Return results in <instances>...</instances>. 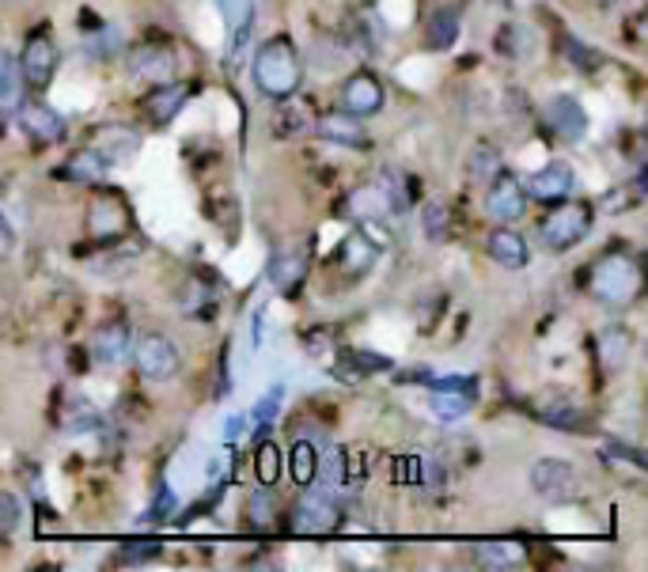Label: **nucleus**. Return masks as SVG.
<instances>
[{"mask_svg": "<svg viewBox=\"0 0 648 572\" xmlns=\"http://www.w3.org/2000/svg\"><path fill=\"white\" fill-rule=\"evenodd\" d=\"M251 76L254 88L266 99H292L304 84V61H300V50L289 42V38H269L251 61Z\"/></svg>", "mask_w": 648, "mask_h": 572, "instance_id": "1", "label": "nucleus"}, {"mask_svg": "<svg viewBox=\"0 0 648 572\" xmlns=\"http://www.w3.org/2000/svg\"><path fill=\"white\" fill-rule=\"evenodd\" d=\"M645 269L630 254H603L596 266L588 269V292L607 307H630L641 300Z\"/></svg>", "mask_w": 648, "mask_h": 572, "instance_id": "2", "label": "nucleus"}, {"mask_svg": "<svg viewBox=\"0 0 648 572\" xmlns=\"http://www.w3.org/2000/svg\"><path fill=\"white\" fill-rule=\"evenodd\" d=\"M592 216H596V208H592L588 201H558V205L543 216V224H538V239H543L546 251L566 254L573 251L576 243L588 239Z\"/></svg>", "mask_w": 648, "mask_h": 572, "instance_id": "3", "label": "nucleus"}, {"mask_svg": "<svg viewBox=\"0 0 648 572\" xmlns=\"http://www.w3.org/2000/svg\"><path fill=\"white\" fill-rule=\"evenodd\" d=\"M342 508L334 505V497H330L327 485H304V497L292 505V516H289V527L296 538H327L334 535L338 527H342Z\"/></svg>", "mask_w": 648, "mask_h": 572, "instance_id": "4", "label": "nucleus"}, {"mask_svg": "<svg viewBox=\"0 0 648 572\" xmlns=\"http://www.w3.org/2000/svg\"><path fill=\"white\" fill-rule=\"evenodd\" d=\"M84 228H88L91 239L114 246L118 239L134 236V213H129V205L118 198V193H99V198H91L88 216H84Z\"/></svg>", "mask_w": 648, "mask_h": 572, "instance_id": "5", "label": "nucleus"}, {"mask_svg": "<svg viewBox=\"0 0 648 572\" xmlns=\"http://www.w3.org/2000/svg\"><path fill=\"white\" fill-rule=\"evenodd\" d=\"M129 349H134L141 376H149V380H171V376H179L182 353L167 334H141L137 345H129Z\"/></svg>", "mask_w": 648, "mask_h": 572, "instance_id": "6", "label": "nucleus"}, {"mask_svg": "<svg viewBox=\"0 0 648 572\" xmlns=\"http://www.w3.org/2000/svg\"><path fill=\"white\" fill-rule=\"evenodd\" d=\"M485 213L497 224H512L528 213V193H523V182L516 179L512 171L500 167L490 179V190H485Z\"/></svg>", "mask_w": 648, "mask_h": 572, "instance_id": "7", "label": "nucleus"}, {"mask_svg": "<svg viewBox=\"0 0 648 572\" xmlns=\"http://www.w3.org/2000/svg\"><path fill=\"white\" fill-rule=\"evenodd\" d=\"M531 485L550 505H566V500L576 497V467L566 459H538L531 467Z\"/></svg>", "mask_w": 648, "mask_h": 572, "instance_id": "8", "label": "nucleus"}, {"mask_svg": "<svg viewBox=\"0 0 648 572\" xmlns=\"http://www.w3.org/2000/svg\"><path fill=\"white\" fill-rule=\"evenodd\" d=\"M387 103V91H383V80L368 68L353 73L350 80L342 84V111L353 114V118H372V114L383 111Z\"/></svg>", "mask_w": 648, "mask_h": 572, "instance_id": "9", "label": "nucleus"}, {"mask_svg": "<svg viewBox=\"0 0 648 572\" xmlns=\"http://www.w3.org/2000/svg\"><path fill=\"white\" fill-rule=\"evenodd\" d=\"M58 46H53L50 35H30L27 46H23V58H20V80L30 84V88H50L53 73H58Z\"/></svg>", "mask_w": 648, "mask_h": 572, "instance_id": "10", "label": "nucleus"}, {"mask_svg": "<svg viewBox=\"0 0 648 572\" xmlns=\"http://www.w3.org/2000/svg\"><path fill=\"white\" fill-rule=\"evenodd\" d=\"M129 73L137 76V80L152 84V88H160V84H171L175 76H179V53L171 50V46H137L134 53H129Z\"/></svg>", "mask_w": 648, "mask_h": 572, "instance_id": "11", "label": "nucleus"}, {"mask_svg": "<svg viewBox=\"0 0 648 572\" xmlns=\"http://www.w3.org/2000/svg\"><path fill=\"white\" fill-rule=\"evenodd\" d=\"M573 187H576L573 167L558 160V164L538 167V171L528 179L523 193H528V198H535V201H543V205H558V201H566L569 193H573Z\"/></svg>", "mask_w": 648, "mask_h": 572, "instance_id": "12", "label": "nucleus"}, {"mask_svg": "<svg viewBox=\"0 0 648 572\" xmlns=\"http://www.w3.org/2000/svg\"><path fill=\"white\" fill-rule=\"evenodd\" d=\"M20 129L38 144L65 141V118L50 103H23L20 106Z\"/></svg>", "mask_w": 648, "mask_h": 572, "instance_id": "13", "label": "nucleus"}, {"mask_svg": "<svg viewBox=\"0 0 648 572\" xmlns=\"http://www.w3.org/2000/svg\"><path fill=\"white\" fill-rule=\"evenodd\" d=\"M546 126L561 137V141H581L588 134V114L573 96H554L546 103Z\"/></svg>", "mask_w": 648, "mask_h": 572, "instance_id": "14", "label": "nucleus"}, {"mask_svg": "<svg viewBox=\"0 0 648 572\" xmlns=\"http://www.w3.org/2000/svg\"><path fill=\"white\" fill-rule=\"evenodd\" d=\"M91 149H96L106 164H129V160L137 156V149H141V134H137L134 126H118V122H114V126L99 129Z\"/></svg>", "mask_w": 648, "mask_h": 572, "instance_id": "15", "label": "nucleus"}, {"mask_svg": "<svg viewBox=\"0 0 648 572\" xmlns=\"http://www.w3.org/2000/svg\"><path fill=\"white\" fill-rule=\"evenodd\" d=\"M129 345H134V334H129L126 322H103V327L91 334V360L99 365H122L129 357Z\"/></svg>", "mask_w": 648, "mask_h": 572, "instance_id": "16", "label": "nucleus"}, {"mask_svg": "<svg viewBox=\"0 0 648 572\" xmlns=\"http://www.w3.org/2000/svg\"><path fill=\"white\" fill-rule=\"evenodd\" d=\"M490 258L497 262V266H505V269H523L531 262V246H528V239L520 236V231H512V228H497V231H490Z\"/></svg>", "mask_w": 648, "mask_h": 572, "instance_id": "17", "label": "nucleus"}, {"mask_svg": "<svg viewBox=\"0 0 648 572\" xmlns=\"http://www.w3.org/2000/svg\"><path fill=\"white\" fill-rule=\"evenodd\" d=\"M319 137L330 144H345V149H365L368 144V134H365V126H360V118H353V114H345V111L322 114Z\"/></svg>", "mask_w": 648, "mask_h": 572, "instance_id": "18", "label": "nucleus"}, {"mask_svg": "<svg viewBox=\"0 0 648 572\" xmlns=\"http://www.w3.org/2000/svg\"><path fill=\"white\" fill-rule=\"evenodd\" d=\"M190 96H194V84H179V80L160 84V88L152 91L149 99H144V111H149L152 122H171L175 114L187 106Z\"/></svg>", "mask_w": 648, "mask_h": 572, "instance_id": "19", "label": "nucleus"}, {"mask_svg": "<svg viewBox=\"0 0 648 572\" xmlns=\"http://www.w3.org/2000/svg\"><path fill=\"white\" fill-rule=\"evenodd\" d=\"M304 277H307V254L300 251L274 254V262H269V281H274V289L281 292V296H296Z\"/></svg>", "mask_w": 648, "mask_h": 572, "instance_id": "20", "label": "nucleus"}, {"mask_svg": "<svg viewBox=\"0 0 648 572\" xmlns=\"http://www.w3.org/2000/svg\"><path fill=\"white\" fill-rule=\"evenodd\" d=\"M345 213L353 216V220H383V216L391 213V201L387 193H383L380 182H368V187H357L350 190V198H345Z\"/></svg>", "mask_w": 648, "mask_h": 572, "instance_id": "21", "label": "nucleus"}, {"mask_svg": "<svg viewBox=\"0 0 648 572\" xmlns=\"http://www.w3.org/2000/svg\"><path fill=\"white\" fill-rule=\"evenodd\" d=\"M459 15L462 12L455 4H444V8H436V12L429 15V23H425V46H429V50H436V53L452 50L455 38H459V30H462Z\"/></svg>", "mask_w": 648, "mask_h": 572, "instance_id": "22", "label": "nucleus"}, {"mask_svg": "<svg viewBox=\"0 0 648 572\" xmlns=\"http://www.w3.org/2000/svg\"><path fill=\"white\" fill-rule=\"evenodd\" d=\"M493 46H497V53H505V58L512 61H528L531 53H535L538 46V30L528 27V23H505V27L497 30V38H493Z\"/></svg>", "mask_w": 648, "mask_h": 572, "instance_id": "23", "label": "nucleus"}, {"mask_svg": "<svg viewBox=\"0 0 648 572\" xmlns=\"http://www.w3.org/2000/svg\"><path fill=\"white\" fill-rule=\"evenodd\" d=\"M376 258H380V246H376L372 239L365 236V231H353V236H345L342 251H338V262H342V269L350 277L368 274Z\"/></svg>", "mask_w": 648, "mask_h": 572, "instance_id": "24", "label": "nucleus"}, {"mask_svg": "<svg viewBox=\"0 0 648 572\" xmlns=\"http://www.w3.org/2000/svg\"><path fill=\"white\" fill-rule=\"evenodd\" d=\"M106 171H111V164H106L96 149H76L73 156L65 160V167H61V175H65V179L84 182V187H96V182H103Z\"/></svg>", "mask_w": 648, "mask_h": 572, "instance_id": "25", "label": "nucleus"}, {"mask_svg": "<svg viewBox=\"0 0 648 572\" xmlns=\"http://www.w3.org/2000/svg\"><path fill=\"white\" fill-rule=\"evenodd\" d=\"M387 368H391L387 357H372L368 349H345L342 365L334 368V376H338V380H345V383H357V380H365V376H372V372H387Z\"/></svg>", "mask_w": 648, "mask_h": 572, "instance_id": "26", "label": "nucleus"}, {"mask_svg": "<svg viewBox=\"0 0 648 572\" xmlns=\"http://www.w3.org/2000/svg\"><path fill=\"white\" fill-rule=\"evenodd\" d=\"M289 470H292V482H296L300 490L312 485V482H319V447H315L312 440L300 436L289 452Z\"/></svg>", "mask_w": 648, "mask_h": 572, "instance_id": "27", "label": "nucleus"}, {"mask_svg": "<svg viewBox=\"0 0 648 572\" xmlns=\"http://www.w3.org/2000/svg\"><path fill=\"white\" fill-rule=\"evenodd\" d=\"M630 349H634V342H630V334L622 327H611V330H603V334H599V360H603L607 372H619V368H626Z\"/></svg>", "mask_w": 648, "mask_h": 572, "instance_id": "28", "label": "nucleus"}, {"mask_svg": "<svg viewBox=\"0 0 648 572\" xmlns=\"http://www.w3.org/2000/svg\"><path fill=\"white\" fill-rule=\"evenodd\" d=\"M474 561L482 569H516L523 561V546L520 543H478Z\"/></svg>", "mask_w": 648, "mask_h": 572, "instance_id": "29", "label": "nucleus"}, {"mask_svg": "<svg viewBox=\"0 0 648 572\" xmlns=\"http://www.w3.org/2000/svg\"><path fill=\"white\" fill-rule=\"evenodd\" d=\"M254 478H258L262 490H274L277 478H281V447L266 436H262L258 447H254Z\"/></svg>", "mask_w": 648, "mask_h": 572, "instance_id": "30", "label": "nucleus"}, {"mask_svg": "<svg viewBox=\"0 0 648 572\" xmlns=\"http://www.w3.org/2000/svg\"><path fill=\"white\" fill-rule=\"evenodd\" d=\"M61 424H65L68 432H96V429H103V414H99V409L91 406L88 398L73 394V402H68V409H65V417H61Z\"/></svg>", "mask_w": 648, "mask_h": 572, "instance_id": "31", "label": "nucleus"}, {"mask_svg": "<svg viewBox=\"0 0 648 572\" xmlns=\"http://www.w3.org/2000/svg\"><path fill=\"white\" fill-rule=\"evenodd\" d=\"M467 171H470V179H474V182H490L493 175L500 171V152L493 149L490 141H478L474 152L467 156Z\"/></svg>", "mask_w": 648, "mask_h": 572, "instance_id": "32", "label": "nucleus"}, {"mask_svg": "<svg viewBox=\"0 0 648 572\" xmlns=\"http://www.w3.org/2000/svg\"><path fill=\"white\" fill-rule=\"evenodd\" d=\"M380 187H383V193H387V201H391V213H406V208L414 205V182L406 179L403 171H395V167H387V171H383Z\"/></svg>", "mask_w": 648, "mask_h": 572, "instance_id": "33", "label": "nucleus"}, {"mask_svg": "<svg viewBox=\"0 0 648 572\" xmlns=\"http://www.w3.org/2000/svg\"><path fill=\"white\" fill-rule=\"evenodd\" d=\"M137 254H141V243L118 239V243H114V251L106 254V258H99L103 266H91V269H96V274H106V277H118V274H126V269L137 266Z\"/></svg>", "mask_w": 648, "mask_h": 572, "instance_id": "34", "label": "nucleus"}, {"mask_svg": "<svg viewBox=\"0 0 648 572\" xmlns=\"http://www.w3.org/2000/svg\"><path fill=\"white\" fill-rule=\"evenodd\" d=\"M421 228H425V239H447V231H452V208H447V201H429L425 208H421Z\"/></svg>", "mask_w": 648, "mask_h": 572, "instance_id": "35", "label": "nucleus"}, {"mask_svg": "<svg viewBox=\"0 0 648 572\" xmlns=\"http://www.w3.org/2000/svg\"><path fill=\"white\" fill-rule=\"evenodd\" d=\"M345 470H350V455L342 452V447H327V452H319V482L327 485H345Z\"/></svg>", "mask_w": 648, "mask_h": 572, "instance_id": "36", "label": "nucleus"}, {"mask_svg": "<svg viewBox=\"0 0 648 572\" xmlns=\"http://www.w3.org/2000/svg\"><path fill=\"white\" fill-rule=\"evenodd\" d=\"M543 417L546 424H554V429H584V414L573 406V402H566V398H558V402H550V406H543Z\"/></svg>", "mask_w": 648, "mask_h": 572, "instance_id": "37", "label": "nucleus"}, {"mask_svg": "<svg viewBox=\"0 0 648 572\" xmlns=\"http://www.w3.org/2000/svg\"><path fill=\"white\" fill-rule=\"evenodd\" d=\"M467 409H470V394L432 391V417H436V421H459Z\"/></svg>", "mask_w": 648, "mask_h": 572, "instance_id": "38", "label": "nucleus"}, {"mask_svg": "<svg viewBox=\"0 0 648 572\" xmlns=\"http://www.w3.org/2000/svg\"><path fill=\"white\" fill-rule=\"evenodd\" d=\"M156 558H164V543H126L114 554V565H149Z\"/></svg>", "mask_w": 648, "mask_h": 572, "instance_id": "39", "label": "nucleus"}, {"mask_svg": "<svg viewBox=\"0 0 648 572\" xmlns=\"http://www.w3.org/2000/svg\"><path fill=\"white\" fill-rule=\"evenodd\" d=\"M20 523H23L20 497H15V493H8V490H0V538L15 535V531H20Z\"/></svg>", "mask_w": 648, "mask_h": 572, "instance_id": "40", "label": "nucleus"}, {"mask_svg": "<svg viewBox=\"0 0 648 572\" xmlns=\"http://www.w3.org/2000/svg\"><path fill=\"white\" fill-rule=\"evenodd\" d=\"M561 46H566V50H561V53H566V58L573 61L576 68H584V73H588V68H599V53L592 50V46L576 42L573 35H566V38H561Z\"/></svg>", "mask_w": 648, "mask_h": 572, "instance_id": "41", "label": "nucleus"}, {"mask_svg": "<svg viewBox=\"0 0 648 572\" xmlns=\"http://www.w3.org/2000/svg\"><path fill=\"white\" fill-rule=\"evenodd\" d=\"M281 398H284V386H274V391H269L266 398H262L258 406L251 409V414H254V424H258V432H266L269 424H274L277 409H281Z\"/></svg>", "mask_w": 648, "mask_h": 572, "instance_id": "42", "label": "nucleus"}, {"mask_svg": "<svg viewBox=\"0 0 648 572\" xmlns=\"http://www.w3.org/2000/svg\"><path fill=\"white\" fill-rule=\"evenodd\" d=\"M20 96V65H12L4 50H0V103Z\"/></svg>", "mask_w": 648, "mask_h": 572, "instance_id": "43", "label": "nucleus"}, {"mask_svg": "<svg viewBox=\"0 0 648 572\" xmlns=\"http://www.w3.org/2000/svg\"><path fill=\"white\" fill-rule=\"evenodd\" d=\"M251 520H254V527H262V531L274 523V500H269L266 490L251 493Z\"/></svg>", "mask_w": 648, "mask_h": 572, "instance_id": "44", "label": "nucleus"}, {"mask_svg": "<svg viewBox=\"0 0 648 572\" xmlns=\"http://www.w3.org/2000/svg\"><path fill=\"white\" fill-rule=\"evenodd\" d=\"M395 482L398 485H418L421 482V459H414V455L395 459Z\"/></svg>", "mask_w": 648, "mask_h": 572, "instance_id": "45", "label": "nucleus"}, {"mask_svg": "<svg viewBox=\"0 0 648 572\" xmlns=\"http://www.w3.org/2000/svg\"><path fill=\"white\" fill-rule=\"evenodd\" d=\"M474 376L462 380V376H444V380H429L432 391H444V394H474Z\"/></svg>", "mask_w": 648, "mask_h": 572, "instance_id": "46", "label": "nucleus"}, {"mask_svg": "<svg viewBox=\"0 0 648 572\" xmlns=\"http://www.w3.org/2000/svg\"><path fill=\"white\" fill-rule=\"evenodd\" d=\"M175 505H179V500H175V493L164 485V490L156 493V505L149 508V520H152V523H160V520H171V516H175Z\"/></svg>", "mask_w": 648, "mask_h": 572, "instance_id": "47", "label": "nucleus"}, {"mask_svg": "<svg viewBox=\"0 0 648 572\" xmlns=\"http://www.w3.org/2000/svg\"><path fill=\"white\" fill-rule=\"evenodd\" d=\"M607 452H611L614 459H626V462H634V467H645L641 452H630V447H626V444H619V440H607Z\"/></svg>", "mask_w": 648, "mask_h": 572, "instance_id": "48", "label": "nucleus"}, {"mask_svg": "<svg viewBox=\"0 0 648 572\" xmlns=\"http://www.w3.org/2000/svg\"><path fill=\"white\" fill-rule=\"evenodd\" d=\"M251 23H254V12L251 15H246V20H243V27H239L236 30V46H231V65H236V61H239V53H243L246 50V35H251Z\"/></svg>", "mask_w": 648, "mask_h": 572, "instance_id": "49", "label": "nucleus"}, {"mask_svg": "<svg viewBox=\"0 0 648 572\" xmlns=\"http://www.w3.org/2000/svg\"><path fill=\"white\" fill-rule=\"evenodd\" d=\"M251 345L258 349L262 345V312H254V322H251Z\"/></svg>", "mask_w": 648, "mask_h": 572, "instance_id": "50", "label": "nucleus"}, {"mask_svg": "<svg viewBox=\"0 0 648 572\" xmlns=\"http://www.w3.org/2000/svg\"><path fill=\"white\" fill-rule=\"evenodd\" d=\"M8 236H12V228H8V220L0 216V239H8Z\"/></svg>", "mask_w": 648, "mask_h": 572, "instance_id": "51", "label": "nucleus"}, {"mask_svg": "<svg viewBox=\"0 0 648 572\" xmlns=\"http://www.w3.org/2000/svg\"><path fill=\"white\" fill-rule=\"evenodd\" d=\"M599 4H619V0H599Z\"/></svg>", "mask_w": 648, "mask_h": 572, "instance_id": "52", "label": "nucleus"}]
</instances>
